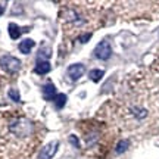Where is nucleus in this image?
<instances>
[{"label": "nucleus", "mask_w": 159, "mask_h": 159, "mask_svg": "<svg viewBox=\"0 0 159 159\" xmlns=\"http://www.w3.org/2000/svg\"><path fill=\"white\" fill-rule=\"evenodd\" d=\"M128 146H130V142H128V140H121V142L116 144V149H115V152H116V153H119V155L124 153L125 150L128 149Z\"/></svg>", "instance_id": "obj_11"}, {"label": "nucleus", "mask_w": 159, "mask_h": 159, "mask_svg": "<svg viewBox=\"0 0 159 159\" xmlns=\"http://www.w3.org/2000/svg\"><path fill=\"white\" fill-rule=\"evenodd\" d=\"M0 66L5 69L6 72L13 74V72L19 71V68H21V61H19L18 57H15V56H9V55H6V56L0 57Z\"/></svg>", "instance_id": "obj_1"}, {"label": "nucleus", "mask_w": 159, "mask_h": 159, "mask_svg": "<svg viewBox=\"0 0 159 159\" xmlns=\"http://www.w3.org/2000/svg\"><path fill=\"white\" fill-rule=\"evenodd\" d=\"M90 37H91V34H90V33H89V34L83 35V37H80V41H81V43H87V41L90 40Z\"/></svg>", "instance_id": "obj_14"}, {"label": "nucleus", "mask_w": 159, "mask_h": 159, "mask_svg": "<svg viewBox=\"0 0 159 159\" xmlns=\"http://www.w3.org/2000/svg\"><path fill=\"white\" fill-rule=\"evenodd\" d=\"M57 148H59V142L57 140L47 143L44 148L41 149V152L39 153V159H52L55 156V153H56Z\"/></svg>", "instance_id": "obj_3"}, {"label": "nucleus", "mask_w": 159, "mask_h": 159, "mask_svg": "<svg viewBox=\"0 0 159 159\" xmlns=\"http://www.w3.org/2000/svg\"><path fill=\"white\" fill-rule=\"evenodd\" d=\"M21 30H19V27H18L16 24H9V35H11V39L12 40H16L19 35H21Z\"/></svg>", "instance_id": "obj_8"}, {"label": "nucleus", "mask_w": 159, "mask_h": 159, "mask_svg": "<svg viewBox=\"0 0 159 159\" xmlns=\"http://www.w3.org/2000/svg\"><path fill=\"white\" fill-rule=\"evenodd\" d=\"M33 47H34V40H31V39H25L24 41L19 43V50H21V53H24V55H28Z\"/></svg>", "instance_id": "obj_6"}, {"label": "nucleus", "mask_w": 159, "mask_h": 159, "mask_svg": "<svg viewBox=\"0 0 159 159\" xmlns=\"http://www.w3.org/2000/svg\"><path fill=\"white\" fill-rule=\"evenodd\" d=\"M9 97H11L13 102H19L21 100V96H19L18 90H9Z\"/></svg>", "instance_id": "obj_12"}, {"label": "nucleus", "mask_w": 159, "mask_h": 159, "mask_svg": "<svg viewBox=\"0 0 159 159\" xmlns=\"http://www.w3.org/2000/svg\"><path fill=\"white\" fill-rule=\"evenodd\" d=\"M111 55H112V49H111V44H109L108 41H100L96 46V49H94V56L97 59H100V61L109 59Z\"/></svg>", "instance_id": "obj_2"}, {"label": "nucleus", "mask_w": 159, "mask_h": 159, "mask_svg": "<svg viewBox=\"0 0 159 159\" xmlns=\"http://www.w3.org/2000/svg\"><path fill=\"white\" fill-rule=\"evenodd\" d=\"M89 77H90L94 83H99V81L103 78V71L102 69H91L90 74H89Z\"/></svg>", "instance_id": "obj_9"}, {"label": "nucleus", "mask_w": 159, "mask_h": 159, "mask_svg": "<svg viewBox=\"0 0 159 159\" xmlns=\"http://www.w3.org/2000/svg\"><path fill=\"white\" fill-rule=\"evenodd\" d=\"M84 72H85V66L83 63H72L68 68V77L72 80V81L80 80L84 75Z\"/></svg>", "instance_id": "obj_4"}, {"label": "nucleus", "mask_w": 159, "mask_h": 159, "mask_svg": "<svg viewBox=\"0 0 159 159\" xmlns=\"http://www.w3.org/2000/svg\"><path fill=\"white\" fill-rule=\"evenodd\" d=\"M3 12H5V7H3V6L0 5V15H2V13H3Z\"/></svg>", "instance_id": "obj_15"}, {"label": "nucleus", "mask_w": 159, "mask_h": 159, "mask_svg": "<svg viewBox=\"0 0 159 159\" xmlns=\"http://www.w3.org/2000/svg\"><path fill=\"white\" fill-rule=\"evenodd\" d=\"M43 96H44L46 100H52V99H55L57 96L56 94V89H55V85L53 84H46L44 89H43Z\"/></svg>", "instance_id": "obj_5"}, {"label": "nucleus", "mask_w": 159, "mask_h": 159, "mask_svg": "<svg viewBox=\"0 0 159 159\" xmlns=\"http://www.w3.org/2000/svg\"><path fill=\"white\" fill-rule=\"evenodd\" d=\"M65 103H66V96L65 94H57L56 97H55V106H56L57 109H62L63 106H65Z\"/></svg>", "instance_id": "obj_10"}, {"label": "nucleus", "mask_w": 159, "mask_h": 159, "mask_svg": "<svg viewBox=\"0 0 159 159\" xmlns=\"http://www.w3.org/2000/svg\"><path fill=\"white\" fill-rule=\"evenodd\" d=\"M69 142L72 143L75 148H80V142H78V139H77L75 136H69Z\"/></svg>", "instance_id": "obj_13"}, {"label": "nucleus", "mask_w": 159, "mask_h": 159, "mask_svg": "<svg viewBox=\"0 0 159 159\" xmlns=\"http://www.w3.org/2000/svg\"><path fill=\"white\" fill-rule=\"evenodd\" d=\"M50 71V63L47 62V61H39V63H37V66L34 68V72L35 74H40V75H44L47 74Z\"/></svg>", "instance_id": "obj_7"}]
</instances>
